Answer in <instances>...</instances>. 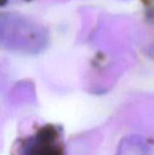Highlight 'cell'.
Here are the masks:
<instances>
[{"label": "cell", "instance_id": "1", "mask_svg": "<svg viewBox=\"0 0 154 155\" xmlns=\"http://www.w3.org/2000/svg\"><path fill=\"white\" fill-rule=\"evenodd\" d=\"M49 31L44 25L19 13H3L0 17L2 48L15 53L36 55L47 49Z\"/></svg>", "mask_w": 154, "mask_h": 155}, {"label": "cell", "instance_id": "2", "mask_svg": "<svg viewBox=\"0 0 154 155\" xmlns=\"http://www.w3.org/2000/svg\"><path fill=\"white\" fill-rule=\"evenodd\" d=\"M15 155H64L61 130L53 124L40 127L21 140Z\"/></svg>", "mask_w": 154, "mask_h": 155}, {"label": "cell", "instance_id": "3", "mask_svg": "<svg viewBox=\"0 0 154 155\" xmlns=\"http://www.w3.org/2000/svg\"><path fill=\"white\" fill-rule=\"evenodd\" d=\"M117 155H149V149L139 137H128L119 146Z\"/></svg>", "mask_w": 154, "mask_h": 155}, {"label": "cell", "instance_id": "4", "mask_svg": "<svg viewBox=\"0 0 154 155\" xmlns=\"http://www.w3.org/2000/svg\"><path fill=\"white\" fill-rule=\"evenodd\" d=\"M123 1H127V0H123Z\"/></svg>", "mask_w": 154, "mask_h": 155}]
</instances>
